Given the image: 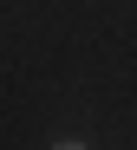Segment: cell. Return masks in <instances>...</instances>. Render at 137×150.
<instances>
[{
	"instance_id": "6da1fadb",
	"label": "cell",
	"mask_w": 137,
	"mask_h": 150,
	"mask_svg": "<svg viewBox=\"0 0 137 150\" xmlns=\"http://www.w3.org/2000/svg\"><path fill=\"white\" fill-rule=\"evenodd\" d=\"M46 150H92V144H85V137H52Z\"/></svg>"
}]
</instances>
